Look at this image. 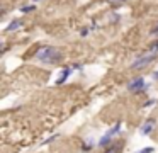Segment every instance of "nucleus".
Returning a JSON list of instances; mask_svg holds the SVG:
<instances>
[{"mask_svg": "<svg viewBox=\"0 0 158 153\" xmlns=\"http://www.w3.org/2000/svg\"><path fill=\"white\" fill-rule=\"evenodd\" d=\"M36 60L44 65H55L63 60V51L55 46H41L36 51Z\"/></svg>", "mask_w": 158, "mask_h": 153, "instance_id": "nucleus-1", "label": "nucleus"}, {"mask_svg": "<svg viewBox=\"0 0 158 153\" xmlns=\"http://www.w3.org/2000/svg\"><path fill=\"white\" fill-rule=\"evenodd\" d=\"M121 133H123V122H121V121H116V122H114V124L106 131V134H104L102 138L99 139V143H97V145H99L100 148H104V150L109 148V146L114 143V139H116L117 136H121Z\"/></svg>", "mask_w": 158, "mask_h": 153, "instance_id": "nucleus-2", "label": "nucleus"}, {"mask_svg": "<svg viewBox=\"0 0 158 153\" xmlns=\"http://www.w3.org/2000/svg\"><path fill=\"white\" fill-rule=\"evenodd\" d=\"M156 56H158V53H146V54H141V56H138L136 60L133 61V65H131V70H136V71L144 70V68H146L148 65H150Z\"/></svg>", "mask_w": 158, "mask_h": 153, "instance_id": "nucleus-3", "label": "nucleus"}, {"mask_svg": "<svg viewBox=\"0 0 158 153\" xmlns=\"http://www.w3.org/2000/svg\"><path fill=\"white\" fill-rule=\"evenodd\" d=\"M127 90L131 94H143L148 90V83L144 80V77H134L133 80L127 83Z\"/></svg>", "mask_w": 158, "mask_h": 153, "instance_id": "nucleus-4", "label": "nucleus"}, {"mask_svg": "<svg viewBox=\"0 0 158 153\" xmlns=\"http://www.w3.org/2000/svg\"><path fill=\"white\" fill-rule=\"evenodd\" d=\"M155 128H156V119L155 117H146L144 119V122L141 124V128H139V133H141V136H148V134H151V133L155 131Z\"/></svg>", "mask_w": 158, "mask_h": 153, "instance_id": "nucleus-5", "label": "nucleus"}, {"mask_svg": "<svg viewBox=\"0 0 158 153\" xmlns=\"http://www.w3.org/2000/svg\"><path fill=\"white\" fill-rule=\"evenodd\" d=\"M72 71H73V66L70 65V66H65L63 68V71H61V75H60V78L56 80V85H63L66 80H68V77L72 75Z\"/></svg>", "mask_w": 158, "mask_h": 153, "instance_id": "nucleus-6", "label": "nucleus"}, {"mask_svg": "<svg viewBox=\"0 0 158 153\" xmlns=\"http://www.w3.org/2000/svg\"><path fill=\"white\" fill-rule=\"evenodd\" d=\"M22 26H24V22H22L21 19H14L10 24H9L7 27H5V32H12V31H19L22 29Z\"/></svg>", "mask_w": 158, "mask_h": 153, "instance_id": "nucleus-7", "label": "nucleus"}, {"mask_svg": "<svg viewBox=\"0 0 158 153\" xmlns=\"http://www.w3.org/2000/svg\"><path fill=\"white\" fill-rule=\"evenodd\" d=\"M94 146H95V145H94V141H90V139H83V141L82 143H80V150H82V151H92V150H94Z\"/></svg>", "mask_w": 158, "mask_h": 153, "instance_id": "nucleus-8", "label": "nucleus"}, {"mask_svg": "<svg viewBox=\"0 0 158 153\" xmlns=\"http://www.w3.org/2000/svg\"><path fill=\"white\" fill-rule=\"evenodd\" d=\"M121 146H123V143L114 141L112 145L109 146V148H106V151H104V153H119V151H121Z\"/></svg>", "mask_w": 158, "mask_h": 153, "instance_id": "nucleus-9", "label": "nucleus"}, {"mask_svg": "<svg viewBox=\"0 0 158 153\" xmlns=\"http://www.w3.org/2000/svg\"><path fill=\"white\" fill-rule=\"evenodd\" d=\"M19 10H21L22 14H31V12H34V10H36V5H34V3H26V5H22Z\"/></svg>", "mask_w": 158, "mask_h": 153, "instance_id": "nucleus-10", "label": "nucleus"}, {"mask_svg": "<svg viewBox=\"0 0 158 153\" xmlns=\"http://www.w3.org/2000/svg\"><path fill=\"white\" fill-rule=\"evenodd\" d=\"M60 138V133H56V134H51V136H48V138L44 139V141L41 143V145H49V143H53V141H56V139Z\"/></svg>", "mask_w": 158, "mask_h": 153, "instance_id": "nucleus-11", "label": "nucleus"}, {"mask_svg": "<svg viewBox=\"0 0 158 153\" xmlns=\"http://www.w3.org/2000/svg\"><path fill=\"white\" fill-rule=\"evenodd\" d=\"M148 53H158V39H155L148 48Z\"/></svg>", "mask_w": 158, "mask_h": 153, "instance_id": "nucleus-12", "label": "nucleus"}, {"mask_svg": "<svg viewBox=\"0 0 158 153\" xmlns=\"http://www.w3.org/2000/svg\"><path fill=\"white\" fill-rule=\"evenodd\" d=\"M134 153H153V148H151V146H144V148L138 150V151H134Z\"/></svg>", "mask_w": 158, "mask_h": 153, "instance_id": "nucleus-13", "label": "nucleus"}, {"mask_svg": "<svg viewBox=\"0 0 158 153\" xmlns=\"http://www.w3.org/2000/svg\"><path fill=\"white\" fill-rule=\"evenodd\" d=\"M90 32V27H82V31H80V36L82 37H87V34Z\"/></svg>", "mask_w": 158, "mask_h": 153, "instance_id": "nucleus-14", "label": "nucleus"}, {"mask_svg": "<svg viewBox=\"0 0 158 153\" xmlns=\"http://www.w3.org/2000/svg\"><path fill=\"white\" fill-rule=\"evenodd\" d=\"M155 104H156V99H150V100L144 102V107H151V105H155Z\"/></svg>", "mask_w": 158, "mask_h": 153, "instance_id": "nucleus-15", "label": "nucleus"}, {"mask_svg": "<svg viewBox=\"0 0 158 153\" xmlns=\"http://www.w3.org/2000/svg\"><path fill=\"white\" fill-rule=\"evenodd\" d=\"M109 3H112V5H121L123 2H126V0H107Z\"/></svg>", "mask_w": 158, "mask_h": 153, "instance_id": "nucleus-16", "label": "nucleus"}, {"mask_svg": "<svg viewBox=\"0 0 158 153\" xmlns=\"http://www.w3.org/2000/svg\"><path fill=\"white\" fill-rule=\"evenodd\" d=\"M73 66V70H83V65L82 63H75V65H72Z\"/></svg>", "mask_w": 158, "mask_h": 153, "instance_id": "nucleus-17", "label": "nucleus"}, {"mask_svg": "<svg viewBox=\"0 0 158 153\" xmlns=\"http://www.w3.org/2000/svg\"><path fill=\"white\" fill-rule=\"evenodd\" d=\"M150 32H151V34H153V36H158V24H156V26H155V27H153V29H151V31H150Z\"/></svg>", "mask_w": 158, "mask_h": 153, "instance_id": "nucleus-18", "label": "nucleus"}, {"mask_svg": "<svg viewBox=\"0 0 158 153\" xmlns=\"http://www.w3.org/2000/svg\"><path fill=\"white\" fill-rule=\"evenodd\" d=\"M153 77H155V80H158V70L155 71V75H153Z\"/></svg>", "mask_w": 158, "mask_h": 153, "instance_id": "nucleus-19", "label": "nucleus"}, {"mask_svg": "<svg viewBox=\"0 0 158 153\" xmlns=\"http://www.w3.org/2000/svg\"><path fill=\"white\" fill-rule=\"evenodd\" d=\"M32 2H39V0H32Z\"/></svg>", "mask_w": 158, "mask_h": 153, "instance_id": "nucleus-20", "label": "nucleus"}]
</instances>
